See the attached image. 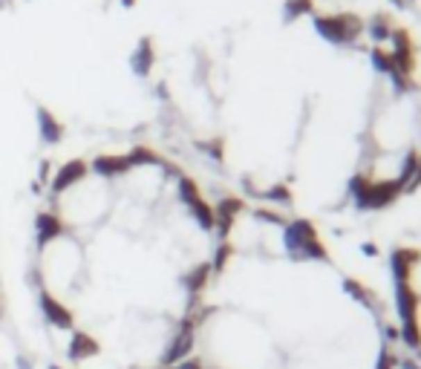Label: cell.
I'll return each instance as SVG.
<instances>
[{
    "label": "cell",
    "mask_w": 421,
    "mask_h": 369,
    "mask_svg": "<svg viewBox=\"0 0 421 369\" xmlns=\"http://www.w3.org/2000/svg\"><path fill=\"white\" fill-rule=\"evenodd\" d=\"M188 361L199 369H393L395 335L384 306L338 265L312 222L225 199Z\"/></svg>",
    "instance_id": "obj_1"
},
{
    "label": "cell",
    "mask_w": 421,
    "mask_h": 369,
    "mask_svg": "<svg viewBox=\"0 0 421 369\" xmlns=\"http://www.w3.org/2000/svg\"><path fill=\"white\" fill-rule=\"evenodd\" d=\"M390 274L401 338L421 361V228L393 248Z\"/></svg>",
    "instance_id": "obj_2"
},
{
    "label": "cell",
    "mask_w": 421,
    "mask_h": 369,
    "mask_svg": "<svg viewBox=\"0 0 421 369\" xmlns=\"http://www.w3.org/2000/svg\"><path fill=\"white\" fill-rule=\"evenodd\" d=\"M67 231V222L58 217L55 211H41L35 217V243H38V248H49L55 240H58L61 234Z\"/></svg>",
    "instance_id": "obj_3"
},
{
    "label": "cell",
    "mask_w": 421,
    "mask_h": 369,
    "mask_svg": "<svg viewBox=\"0 0 421 369\" xmlns=\"http://www.w3.org/2000/svg\"><path fill=\"white\" fill-rule=\"evenodd\" d=\"M38 300H41V312L47 315V320H49L52 329H61V332H72V323H75L72 312H69V309H67L58 297H55V295H49V288H41Z\"/></svg>",
    "instance_id": "obj_4"
},
{
    "label": "cell",
    "mask_w": 421,
    "mask_h": 369,
    "mask_svg": "<svg viewBox=\"0 0 421 369\" xmlns=\"http://www.w3.org/2000/svg\"><path fill=\"white\" fill-rule=\"evenodd\" d=\"M90 173V165L84 162V159H72V162H67V165H61V170L55 173L52 177V182H49V188H52V193L58 197V193H67L69 188H75L79 182H84V177Z\"/></svg>",
    "instance_id": "obj_5"
},
{
    "label": "cell",
    "mask_w": 421,
    "mask_h": 369,
    "mask_svg": "<svg viewBox=\"0 0 421 369\" xmlns=\"http://www.w3.org/2000/svg\"><path fill=\"white\" fill-rule=\"evenodd\" d=\"M99 341H95L92 335H87V332H72V338H69V346H67V355L75 361V363H87V361H92L95 355H99Z\"/></svg>",
    "instance_id": "obj_6"
},
{
    "label": "cell",
    "mask_w": 421,
    "mask_h": 369,
    "mask_svg": "<svg viewBox=\"0 0 421 369\" xmlns=\"http://www.w3.org/2000/svg\"><path fill=\"white\" fill-rule=\"evenodd\" d=\"M153 64H156V49H153V41H150V38H142V41L136 44V52L130 55V67H133V72L145 79V75H150Z\"/></svg>",
    "instance_id": "obj_7"
},
{
    "label": "cell",
    "mask_w": 421,
    "mask_h": 369,
    "mask_svg": "<svg viewBox=\"0 0 421 369\" xmlns=\"http://www.w3.org/2000/svg\"><path fill=\"white\" fill-rule=\"evenodd\" d=\"M38 130H41V139L47 145H58L64 139V124L44 104H38Z\"/></svg>",
    "instance_id": "obj_8"
},
{
    "label": "cell",
    "mask_w": 421,
    "mask_h": 369,
    "mask_svg": "<svg viewBox=\"0 0 421 369\" xmlns=\"http://www.w3.org/2000/svg\"><path fill=\"white\" fill-rule=\"evenodd\" d=\"M90 170H95L104 179H116V177H124V173L133 170V167H130L127 156H95Z\"/></svg>",
    "instance_id": "obj_9"
},
{
    "label": "cell",
    "mask_w": 421,
    "mask_h": 369,
    "mask_svg": "<svg viewBox=\"0 0 421 369\" xmlns=\"http://www.w3.org/2000/svg\"><path fill=\"white\" fill-rule=\"evenodd\" d=\"M127 162H130V167H139V165H159L162 159L153 153L150 147H145V145H136L130 153H127Z\"/></svg>",
    "instance_id": "obj_10"
},
{
    "label": "cell",
    "mask_w": 421,
    "mask_h": 369,
    "mask_svg": "<svg viewBox=\"0 0 421 369\" xmlns=\"http://www.w3.org/2000/svg\"><path fill=\"white\" fill-rule=\"evenodd\" d=\"M122 6H127V9H130V6H136V0H122Z\"/></svg>",
    "instance_id": "obj_11"
}]
</instances>
